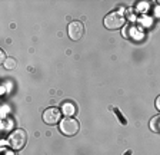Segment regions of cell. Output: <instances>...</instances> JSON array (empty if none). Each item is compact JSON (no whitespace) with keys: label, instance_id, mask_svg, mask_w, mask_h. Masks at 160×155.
Instances as JSON below:
<instances>
[{"label":"cell","instance_id":"6da1fadb","mask_svg":"<svg viewBox=\"0 0 160 155\" xmlns=\"http://www.w3.org/2000/svg\"><path fill=\"white\" fill-rule=\"evenodd\" d=\"M27 142V134L23 131V129H14V131L10 132L9 138H7V144L12 149H22L26 145Z\"/></svg>","mask_w":160,"mask_h":155},{"label":"cell","instance_id":"7a4b0ae2","mask_svg":"<svg viewBox=\"0 0 160 155\" xmlns=\"http://www.w3.org/2000/svg\"><path fill=\"white\" fill-rule=\"evenodd\" d=\"M104 27L109 29V30H117L120 27H123L126 23V17L120 12H110L106 17H104Z\"/></svg>","mask_w":160,"mask_h":155},{"label":"cell","instance_id":"3957f363","mask_svg":"<svg viewBox=\"0 0 160 155\" xmlns=\"http://www.w3.org/2000/svg\"><path fill=\"white\" fill-rule=\"evenodd\" d=\"M59 126H60L62 134L66 135V136H73V135H76L80 129L79 121L74 119L73 116H66V118H63L60 121Z\"/></svg>","mask_w":160,"mask_h":155},{"label":"cell","instance_id":"277c9868","mask_svg":"<svg viewBox=\"0 0 160 155\" xmlns=\"http://www.w3.org/2000/svg\"><path fill=\"white\" fill-rule=\"evenodd\" d=\"M67 35L72 40H80L84 35V26L82 22L74 20L70 22L69 26H67Z\"/></svg>","mask_w":160,"mask_h":155},{"label":"cell","instance_id":"5b68a950","mask_svg":"<svg viewBox=\"0 0 160 155\" xmlns=\"http://www.w3.org/2000/svg\"><path fill=\"white\" fill-rule=\"evenodd\" d=\"M62 109L56 108V106H52V108H47L43 112V121L47 125H56L59 121H62Z\"/></svg>","mask_w":160,"mask_h":155},{"label":"cell","instance_id":"8992f818","mask_svg":"<svg viewBox=\"0 0 160 155\" xmlns=\"http://www.w3.org/2000/svg\"><path fill=\"white\" fill-rule=\"evenodd\" d=\"M62 112H63L66 116H73L74 114L77 112V109H76V106H74V104L73 102H64L63 105H62Z\"/></svg>","mask_w":160,"mask_h":155},{"label":"cell","instance_id":"52a82bcc","mask_svg":"<svg viewBox=\"0 0 160 155\" xmlns=\"http://www.w3.org/2000/svg\"><path fill=\"white\" fill-rule=\"evenodd\" d=\"M149 126H150V129H152L153 132L160 134V115H156V116H153V118L150 119Z\"/></svg>","mask_w":160,"mask_h":155},{"label":"cell","instance_id":"ba28073f","mask_svg":"<svg viewBox=\"0 0 160 155\" xmlns=\"http://www.w3.org/2000/svg\"><path fill=\"white\" fill-rule=\"evenodd\" d=\"M3 66L6 67L7 71H12V69H14V67H16V61H14L13 57H7L6 62L3 63Z\"/></svg>","mask_w":160,"mask_h":155},{"label":"cell","instance_id":"9c48e42d","mask_svg":"<svg viewBox=\"0 0 160 155\" xmlns=\"http://www.w3.org/2000/svg\"><path fill=\"white\" fill-rule=\"evenodd\" d=\"M0 59H2V62H3V63L6 62L7 57H6V53H4V51H2V53H0Z\"/></svg>","mask_w":160,"mask_h":155},{"label":"cell","instance_id":"30bf717a","mask_svg":"<svg viewBox=\"0 0 160 155\" xmlns=\"http://www.w3.org/2000/svg\"><path fill=\"white\" fill-rule=\"evenodd\" d=\"M154 104H156V108H157V111H160V95H159V96H157V98H156V102H154Z\"/></svg>","mask_w":160,"mask_h":155},{"label":"cell","instance_id":"8fae6325","mask_svg":"<svg viewBox=\"0 0 160 155\" xmlns=\"http://www.w3.org/2000/svg\"><path fill=\"white\" fill-rule=\"evenodd\" d=\"M3 155H14V154H12V152L7 151V149H3Z\"/></svg>","mask_w":160,"mask_h":155}]
</instances>
